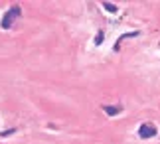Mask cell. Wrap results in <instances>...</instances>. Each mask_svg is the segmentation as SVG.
<instances>
[{
  "mask_svg": "<svg viewBox=\"0 0 160 144\" xmlns=\"http://www.w3.org/2000/svg\"><path fill=\"white\" fill-rule=\"evenodd\" d=\"M156 127H152V124H142V127L138 128V136L140 138H152V136H156Z\"/></svg>",
  "mask_w": 160,
  "mask_h": 144,
  "instance_id": "obj_1",
  "label": "cell"
},
{
  "mask_svg": "<svg viewBox=\"0 0 160 144\" xmlns=\"http://www.w3.org/2000/svg\"><path fill=\"white\" fill-rule=\"evenodd\" d=\"M18 12H20V8H10L8 12H6V18L2 20V28H4V30L10 28V24H12V20L18 16Z\"/></svg>",
  "mask_w": 160,
  "mask_h": 144,
  "instance_id": "obj_2",
  "label": "cell"
},
{
  "mask_svg": "<svg viewBox=\"0 0 160 144\" xmlns=\"http://www.w3.org/2000/svg\"><path fill=\"white\" fill-rule=\"evenodd\" d=\"M119 111H121L119 107H105V112H107V115H117Z\"/></svg>",
  "mask_w": 160,
  "mask_h": 144,
  "instance_id": "obj_3",
  "label": "cell"
},
{
  "mask_svg": "<svg viewBox=\"0 0 160 144\" xmlns=\"http://www.w3.org/2000/svg\"><path fill=\"white\" fill-rule=\"evenodd\" d=\"M103 8H105V10H109V12H117V6H115V4H109V2H105V4H103Z\"/></svg>",
  "mask_w": 160,
  "mask_h": 144,
  "instance_id": "obj_4",
  "label": "cell"
},
{
  "mask_svg": "<svg viewBox=\"0 0 160 144\" xmlns=\"http://www.w3.org/2000/svg\"><path fill=\"white\" fill-rule=\"evenodd\" d=\"M95 43H97V46H101V43H103V32H99V34H97V37H95Z\"/></svg>",
  "mask_w": 160,
  "mask_h": 144,
  "instance_id": "obj_5",
  "label": "cell"
}]
</instances>
